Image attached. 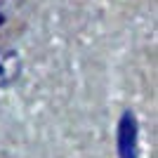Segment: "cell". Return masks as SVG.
<instances>
[{
  "mask_svg": "<svg viewBox=\"0 0 158 158\" xmlns=\"http://www.w3.org/2000/svg\"><path fill=\"white\" fill-rule=\"evenodd\" d=\"M31 10V0H0V47L26 31Z\"/></svg>",
  "mask_w": 158,
  "mask_h": 158,
  "instance_id": "1",
  "label": "cell"
}]
</instances>
